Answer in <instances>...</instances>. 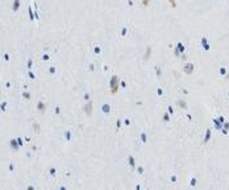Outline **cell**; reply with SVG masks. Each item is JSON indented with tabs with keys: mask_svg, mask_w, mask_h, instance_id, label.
Wrapping results in <instances>:
<instances>
[{
	"mask_svg": "<svg viewBox=\"0 0 229 190\" xmlns=\"http://www.w3.org/2000/svg\"><path fill=\"white\" fill-rule=\"evenodd\" d=\"M119 89V78L117 77H113L112 78V82H111V92L112 94H116Z\"/></svg>",
	"mask_w": 229,
	"mask_h": 190,
	"instance_id": "obj_1",
	"label": "cell"
},
{
	"mask_svg": "<svg viewBox=\"0 0 229 190\" xmlns=\"http://www.w3.org/2000/svg\"><path fill=\"white\" fill-rule=\"evenodd\" d=\"M149 3H150V0H142V4H143L145 7L149 6Z\"/></svg>",
	"mask_w": 229,
	"mask_h": 190,
	"instance_id": "obj_2",
	"label": "cell"
}]
</instances>
